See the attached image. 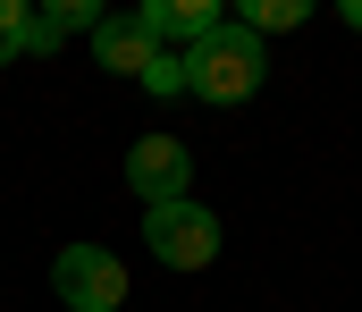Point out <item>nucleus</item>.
<instances>
[{
    "mask_svg": "<svg viewBox=\"0 0 362 312\" xmlns=\"http://www.w3.org/2000/svg\"><path fill=\"white\" fill-rule=\"evenodd\" d=\"M177 68H185V93H194V102H253L262 76H270V51H262L245 25L219 17L194 51H177Z\"/></svg>",
    "mask_w": 362,
    "mask_h": 312,
    "instance_id": "1",
    "label": "nucleus"
},
{
    "mask_svg": "<svg viewBox=\"0 0 362 312\" xmlns=\"http://www.w3.org/2000/svg\"><path fill=\"white\" fill-rule=\"evenodd\" d=\"M51 287H59L68 312H118L127 304V262H118L110 245H59Z\"/></svg>",
    "mask_w": 362,
    "mask_h": 312,
    "instance_id": "2",
    "label": "nucleus"
},
{
    "mask_svg": "<svg viewBox=\"0 0 362 312\" xmlns=\"http://www.w3.org/2000/svg\"><path fill=\"white\" fill-rule=\"evenodd\" d=\"M144 245H152L169 270H211V262H219V219H211V211L185 195V203L144 211Z\"/></svg>",
    "mask_w": 362,
    "mask_h": 312,
    "instance_id": "3",
    "label": "nucleus"
},
{
    "mask_svg": "<svg viewBox=\"0 0 362 312\" xmlns=\"http://www.w3.org/2000/svg\"><path fill=\"white\" fill-rule=\"evenodd\" d=\"M127 186H135V203H185L194 195V152H185L177 135H135V152H127Z\"/></svg>",
    "mask_w": 362,
    "mask_h": 312,
    "instance_id": "4",
    "label": "nucleus"
},
{
    "mask_svg": "<svg viewBox=\"0 0 362 312\" xmlns=\"http://www.w3.org/2000/svg\"><path fill=\"white\" fill-rule=\"evenodd\" d=\"M211 25H219V8H211V0H144V8H135V34H144L152 51H169V42L194 51Z\"/></svg>",
    "mask_w": 362,
    "mask_h": 312,
    "instance_id": "5",
    "label": "nucleus"
},
{
    "mask_svg": "<svg viewBox=\"0 0 362 312\" xmlns=\"http://www.w3.org/2000/svg\"><path fill=\"white\" fill-rule=\"evenodd\" d=\"M93 59H101L110 76H144V59H152V42L135 34V17H101V25H93Z\"/></svg>",
    "mask_w": 362,
    "mask_h": 312,
    "instance_id": "6",
    "label": "nucleus"
},
{
    "mask_svg": "<svg viewBox=\"0 0 362 312\" xmlns=\"http://www.w3.org/2000/svg\"><path fill=\"white\" fill-rule=\"evenodd\" d=\"M303 17H312V0H245V17H236V25H245L253 42H270V34H295Z\"/></svg>",
    "mask_w": 362,
    "mask_h": 312,
    "instance_id": "7",
    "label": "nucleus"
},
{
    "mask_svg": "<svg viewBox=\"0 0 362 312\" xmlns=\"http://www.w3.org/2000/svg\"><path fill=\"white\" fill-rule=\"evenodd\" d=\"M25 25H34V8H25V0H0V68L25 59Z\"/></svg>",
    "mask_w": 362,
    "mask_h": 312,
    "instance_id": "8",
    "label": "nucleus"
},
{
    "mask_svg": "<svg viewBox=\"0 0 362 312\" xmlns=\"http://www.w3.org/2000/svg\"><path fill=\"white\" fill-rule=\"evenodd\" d=\"M135 85H144V93H185V68H177V51H152Z\"/></svg>",
    "mask_w": 362,
    "mask_h": 312,
    "instance_id": "9",
    "label": "nucleus"
},
{
    "mask_svg": "<svg viewBox=\"0 0 362 312\" xmlns=\"http://www.w3.org/2000/svg\"><path fill=\"white\" fill-rule=\"evenodd\" d=\"M337 17H346V25H354V34H362V0H337Z\"/></svg>",
    "mask_w": 362,
    "mask_h": 312,
    "instance_id": "10",
    "label": "nucleus"
}]
</instances>
